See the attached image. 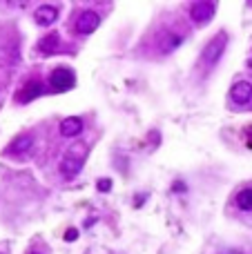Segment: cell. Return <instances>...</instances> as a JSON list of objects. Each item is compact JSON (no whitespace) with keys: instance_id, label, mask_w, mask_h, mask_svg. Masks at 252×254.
I'll return each instance as SVG.
<instances>
[{"instance_id":"8","label":"cell","mask_w":252,"mask_h":254,"mask_svg":"<svg viewBox=\"0 0 252 254\" xmlns=\"http://www.w3.org/2000/svg\"><path fill=\"white\" fill-rule=\"evenodd\" d=\"M83 132V120L81 118H65L60 123V136L65 139H72V136H78Z\"/></svg>"},{"instance_id":"1","label":"cell","mask_w":252,"mask_h":254,"mask_svg":"<svg viewBox=\"0 0 252 254\" xmlns=\"http://www.w3.org/2000/svg\"><path fill=\"white\" fill-rule=\"evenodd\" d=\"M74 74L69 72V69L65 67H58V69H54L52 74H49V85H52L54 91H67L74 87Z\"/></svg>"},{"instance_id":"10","label":"cell","mask_w":252,"mask_h":254,"mask_svg":"<svg viewBox=\"0 0 252 254\" xmlns=\"http://www.w3.org/2000/svg\"><path fill=\"white\" fill-rule=\"evenodd\" d=\"M58 43H60V36L56 34V31H52V34H47L43 40L38 43V47H40V52L45 54V56H49V54H54L56 52V47H58Z\"/></svg>"},{"instance_id":"6","label":"cell","mask_w":252,"mask_h":254,"mask_svg":"<svg viewBox=\"0 0 252 254\" xmlns=\"http://www.w3.org/2000/svg\"><path fill=\"white\" fill-rule=\"evenodd\" d=\"M223 45H225V34H219L217 38H214L212 43L205 47L203 60H205V62H214V60H217V58L223 54Z\"/></svg>"},{"instance_id":"7","label":"cell","mask_w":252,"mask_h":254,"mask_svg":"<svg viewBox=\"0 0 252 254\" xmlns=\"http://www.w3.org/2000/svg\"><path fill=\"white\" fill-rule=\"evenodd\" d=\"M56 18H58V9L56 7H49V5H43L36 9V23L40 25V27H49V25L56 23Z\"/></svg>"},{"instance_id":"12","label":"cell","mask_w":252,"mask_h":254,"mask_svg":"<svg viewBox=\"0 0 252 254\" xmlns=\"http://www.w3.org/2000/svg\"><path fill=\"white\" fill-rule=\"evenodd\" d=\"M237 205L241 207L243 212H250L252 210V187L241 190V192L237 194Z\"/></svg>"},{"instance_id":"4","label":"cell","mask_w":252,"mask_h":254,"mask_svg":"<svg viewBox=\"0 0 252 254\" xmlns=\"http://www.w3.org/2000/svg\"><path fill=\"white\" fill-rule=\"evenodd\" d=\"M214 11H217L214 2H196V5H192L190 16H192L194 23H208L214 18Z\"/></svg>"},{"instance_id":"9","label":"cell","mask_w":252,"mask_h":254,"mask_svg":"<svg viewBox=\"0 0 252 254\" xmlns=\"http://www.w3.org/2000/svg\"><path fill=\"white\" fill-rule=\"evenodd\" d=\"M40 94H43L40 83L38 81H31V83H27V87H25V89L18 94V101L20 103H29V101H34L36 96H40Z\"/></svg>"},{"instance_id":"2","label":"cell","mask_w":252,"mask_h":254,"mask_svg":"<svg viewBox=\"0 0 252 254\" xmlns=\"http://www.w3.org/2000/svg\"><path fill=\"white\" fill-rule=\"evenodd\" d=\"M78 149H69V154L67 156H65V161H63V165H60V169H63L65 172V176H76L78 172H81V168H83V163H85V152H87V149H85V152H81V154H76Z\"/></svg>"},{"instance_id":"15","label":"cell","mask_w":252,"mask_h":254,"mask_svg":"<svg viewBox=\"0 0 252 254\" xmlns=\"http://www.w3.org/2000/svg\"><path fill=\"white\" fill-rule=\"evenodd\" d=\"M78 239V230H67L65 232V241H74Z\"/></svg>"},{"instance_id":"14","label":"cell","mask_w":252,"mask_h":254,"mask_svg":"<svg viewBox=\"0 0 252 254\" xmlns=\"http://www.w3.org/2000/svg\"><path fill=\"white\" fill-rule=\"evenodd\" d=\"M172 190H174V192H181V194H183V192H185V190H188V187H185V183L176 181V183H174V185H172Z\"/></svg>"},{"instance_id":"13","label":"cell","mask_w":252,"mask_h":254,"mask_svg":"<svg viewBox=\"0 0 252 254\" xmlns=\"http://www.w3.org/2000/svg\"><path fill=\"white\" fill-rule=\"evenodd\" d=\"M96 187H98V192H110V190H112V181H110V178H98Z\"/></svg>"},{"instance_id":"11","label":"cell","mask_w":252,"mask_h":254,"mask_svg":"<svg viewBox=\"0 0 252 254\" xmlns=\"http://www.w3.org/2000/svg\"><path fill=\"white\" fill-rule=\"evenodd\" d=\"M31 145H34V139H31L29 134H25V136H18V139H16L14 143L9 145V149H7V152H18V154H23V152H27Z\"/></svg>"},{"instance_id":"5","label":"cell","mask_w":252,"mask_h":254,"mask_svg":"<svg viewBox=\"0 0 252 254\" xmlns=\"http://www.w3.org/2000/svg\"><path fill=\"white\" fill-rule=\"evenodd\" d=\"M230 98H232L234 103H239V105L248 103L252 98V85H250V83H246V81L232 85V89H230Z\"/></svg>"},{"instance_id":"3","label":"cell","mask_w":252,"mask_h":254,"mask_svg":"<svg viewBox=\"0 0 252 254\" xmlns=\"http://www.w3.org/2000/svg\"><path fill=\"white\" fill-rule=\"evenodd\" d=\"M98 25H101V16L94 9H85L76 20V29L81 34H92V31L98 29Z\"/></svg>"},{"instance_id":"16","label":"cell","mask_w":252,"mask_h":254,"mask_svg":"<svg viewBox=\"0 0 252 254\" xmlns=\"http://www.w3.org/2000/svg\"><path fill=\"white\" fill-rule=\"evenodd\" d=\"M248 65H250V67H252V56H250V60H248Z\"/></svg>"}]
</instances>
